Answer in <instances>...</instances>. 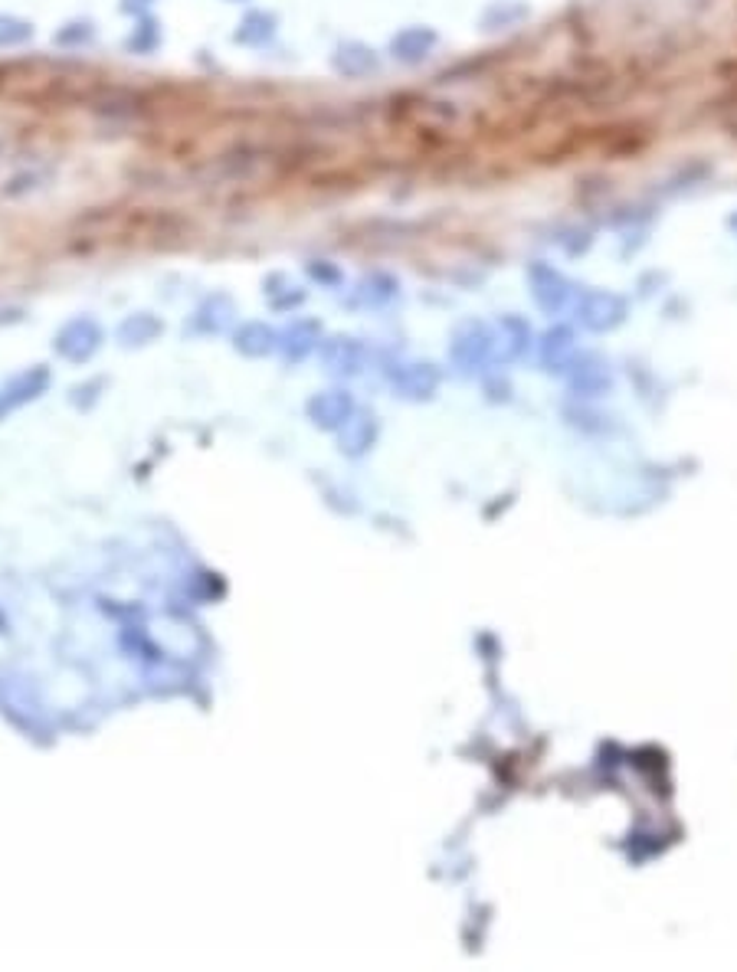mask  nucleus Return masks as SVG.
<instances>
[{"instance_id": "f257e3e1", "label": "nucleus", "mask_w": 737, "mask_h": 972, "mask_svg": "<svg viewBox=\"0 0 737 972\" xmlns=\"http://www.w3.org/2000/svg\"><path fill=\"white\" fill-rule=\"evenodd\" d=\"M437 43H440V33H437L433 27H427V23H410V27H403V30H397V33L390 37L387 53H390V60L400 63V66H423V63L433 57Z\"/></svg>"}, {"instance_id": "f03ea898", "label": "nucleus", "mask_w": 737, "mask_h": 972, "mask_svg": "<svg viewBox=\"0 0 737 972\" xmlns=\"http://www.w3.org/2000/svg\"><path fill=\"white\" fill-rule=\"evenodd\" d=\"M102 338H105L102 335V325L95 318H89V315H79V318L66 321L60 328V335H57V354L66 357V360L82 364V360H89L95 350L102 348Z\"/></svg>"}, {"instance_id": "7ed1b4c3", "label": "nucleus", "mask_w": 737, "mask_h": 972, "mask_svg": "<svg viewBox=\"0 0 737 972\" xmlns=\"http://www.w3.org/2000/svg\"><path fill=\"white\" fill-rule=\"evenodd\" d=\"M328 63H331L335 75L358 82V79H370L373 72L380 70V53L368 43H361V40H345V43H338L331 50Z\"/></svg>"}, {"instance_id": "20e7f679", "label": "nucleus", "mask_w": 737, "mask_h": 972, "mask_svg": "<svg viewBox=\"0 0 737 972\" xmlns=\"http://www.w3.org/2000/svg\"><path fill=\"white\" fill-rule=\"evenodd\" d=\"M276 33H279V17L273 10H263V7H249L236 20L233 43L246 47V50H266L276 40Z\"/></svg>"}, {"instance_id": "39448f33", "label": "nucleus", "mask_w": 737, "mask_h": 972, "mask_svg": "<svg viewBox=\"0 0 737 972\" xmlns=\"http://www.w3.org/2000/svg\"><path fill=\"white\" fill-rule=\"evenodd\" d=\"M233 348L246 354V357H266V354L279 348V331L269 328L266 321H246V325L236 328Z\"/></svg>"}, {"instance_id": "423d86ee", "label": "nucleus", "mask_w": 737, "mask_h": 972, "mask_svg": "<svg viewBox=\"0 0 737 972\" xmlns=\"http://www.w3.org/2000/svg\"><path fill=\"white\" fill-rule=\"evenodd\" d=\"M161 43H164V30H161V20L151 17V13L135 17L132 20V30L122 40L125 53H132V57H151V53L161 50Z\"/></svg>"}, {"instance_id": "0eeeda50", "label": "nucleus", "mask_w": 737, "mask_h": 972, "mask_svg": "<svg viewBox=\"0 0 737 972\" xmlns=\"http://www.w3.org/2000/svg\"><path fill=\"white\" fill-rule=\"evenodd\" d=\"M236 318V308L226 295H211L201 301V308L194 311V328L204 331V335H221L233 325Z\"/></svg>"}, {"instance_id": "6e6552de", "label": "nucleus", "mask_w": 737, "mask_h": 972, "mask_svg": "<svg viewBox=\"0 0 737 972\" xmlns=\"http://www.w3.org/2000/svg\"><path fill=\"white\" fill-rule=\"evenodd\" d=\"M531 17V7L521 3V0H492L485 10H482V30L485 33H502V30H512V27H521L524 20Z\"/></svg>"}, {"instance_id": "1a4fd4ad", "label": "nucleus", "mask_w": 737, "mask_h": 972, "mask_svg": "<svg viewBox=\"0 0 737 972\" xmlns=\"http://www.w3.org/2000/svg\"><path fill=\"white\" fill-rule=\"evenodd\" d=\"M318 345H321V325L308 321V318H298V321H293V328H286L279 335V348L286 350V357H293V360L308 357L311 350H318Z\"/></svg>"}, {"instance_id": "9d476101", "label": "nucleus", "mask_w": 737, "mask_h": 972, "mask_svg": "<svg viewBox=\"0 0 737 972\" xmlns=\"http://www.w3.org/2000/svg\"><path fill=\"white\" fill-rule=\"evenodd\" d=\"M531 285H534V298L547 311H557L567 301V282H564V276H557L554 269H547V266L531 269Z\"/></svg>"}, {"instance_id": "9b49d317", "label": "nucleus", "mask_w": 737, "mask_h": 972, "mask_svg": "<svg viewBox=\"0 0 737 972\" xmlns=\"http://www.w3.org/2000/svg\"><path fill=\"white\" fill-rule=\"evenodd\" d=\"M161 331H164V325L151 311H135L119 325V341L125 348H142V345H151Z\"/></svg>"}, {"instance_id": "f8f14e48", "label": "nucleus", "mask_w": 737, "mask_h": 972, "mask_svg": "<svg viewBox=\"0 0 737 972\" xmlns=\"http://www.w3.org/2000/svg\"><path fill=\"white\" fill-rule=\"evenodd\" d=\"M47 380H50V374L43 370V367H33V370H27V374H20V377H13L10 380V387L3 390V397H0V410H10V407H17V403H27V400H33L43 387H47Z\"/></svg>"}, {"instance_id": "ddd939ff", "label": "nucleus", "mask_w": 737, "mask_h": 972, "mask_svg": "<svg viewBox=\"0 0 737 972\" xmlns=\"http://www.w3.org/2000/svg\"><path fill=\"white\" fill-rule=\"evenodd\" d=\"M321 357H325L328 370H335V374H355V370L361 367L365 348H361L355 338H331V341L321 348Z\"/></svg>"}, {"instance_id": "4468645a", "label": "nucleus", "mask_w": 737, "mask_h": 972, "mask_svg": "<svg viewBox=\"0 0 737 972\" xmlns=\"http://www.w3.org/2000/svg\"><path fill=\"white\" fill-rule=\"evenodd\" d=\"M620 311H623V305H620V298H613V295H587L584 305H581V318L587 321L590 328H606V325H613V321L620 318Z\"/></svg>"}, {"instance_id": "2eb2a0df", "label": "nucleus", "mask_w": 737, "mask_h": 972, "mask_svg": "<svg viewBox=\"0 0 737 972\" xmlns=\"http://www.w3.org/2000/svg\"><path fill=\"white\" fill-rule=\"evenodd\" d=\"M37 27L27 17L17 13H0V50H20L27 43H33Z\"/></svg>"}, {"instance_id": "dca6fc26", "label": "nucleus", "mask_w": 737, "mask_h": 972, "mask_svg": "<svg viewBox=\"0 0 737 972\" xmlns=\"http://www.w3.org/2000/svg\"><path fill=\"white\" fill-rule=\"evenodd\" d=\"M53 43L60 50H82V47H92L95 43V23L89 17H73L66 20L57 33H53Z\"/></svg>"}, {"instance_id": "f3484780", "label": "nucleus", "mask_w": 737, "mask_h": 972, "mask_svg": "<svg viewBox=\"0 0 737 972\" xmlns=\"http://www.w3.org/2000/svg\"><path fill=\"white\" fill-rule=\"evenodd\" d=\"M263 291H266L269 305H273V308H279V311L295 308V305H301V301H305V288H301V285H295L293 278H286V276H273L269 282H266V285H263Z\"/></svg>"}, {"instance_id": "a211bd4d", "label": "nucleus", "mask_w": 737, "mask_h": 972, "mask_svg": "<svg viewBox=\"0 0 737 972\" xmlns=\"http://www.w3.org/2000/svg\"><path fill=\"white\" fill-rule=\"evenodd\" d=\"M492 348V338H489V331L482 328V325H465L462 331H459V338H455V354L459 357H485Z\"/></svg>"}, {"instance_id": "6ab92c4d", "label": "nucleus", "mask_w": 737, "mask_h": 972, "mask_svg": "<svg viewBox=\"0 0 737 972\" xmlns=\"http://www.w3.org/2000/svg\"><path fill=\"white\" fill-rule=\"evenodd\" d=\"M348 410H351V400L345 393H321L311 400V417L321 422H338L348 417Z\"/></svg>"}, {"instance_id": "aec40b11", "label": "nucleus", "mask_w": 737, "mask_h": 972, "mask_svg": "<svg viewBox=\"0 0 737 972\" xmlns=\"http://www.w3.org/2000/svg\"><path fill=\"white\" fill-rule=\"evenodd\" d=\"M358 295H361L368 305H383V301H390V298L397 295V282L377 273V276H368L365 282H361Z\"/></svg>"}, {"instance_id": "412c9836", "label": "nucleus", "mask_w": 737, "mask_h": 972, "mask_svg": "<svg viewBox=\"0 0 737 972\" xmlns=\"http://www.w3.org/2000/svg\"><path fill=\"white\" fill-rule=\"evenodd\" d=\"M151 7H154V0H119V10L125 13V17H145L151 13Z\"/></svg>"}, {"instance_id": "4be33fe9", "label": "nucleus", "mask_w": 737, "mask_h": 972, "mask_svg": "<svg viewBox=\"0 0 737 972\" xmlns=\"http://www.w3.org/2000/svg\"><path fill=\"white\" fill-rule=\"evenodd\" d=\"M308 276L318 278V282H338V273L331 269V263H325V259H315V263H308Z\"/></svg>"}, {"instance_id": "5701e85b", "label": "nucleus", "mask_w": 737, "mask_h": 972, "mask_svg": "<svg viewBox=\"0 0 737 972\" xmlns=\"http://www.w3.org/2000/svg\"><path fill=\"white\" fill-rule=\"evenodd\" d=\"M728 226H731V229H735V233H737V209H735V213H731V216H728Z\"/></svg>"}, {"instance_id": "b1692460", "label": "nucleus", "mask_w": 737, "mask_h": 972, "mask_svg": "<svg viewBox=\"0 0 737 972\" xmlns=\"http://www.w3.org/2000/svg\"><path fill=\"white\" fill-rule=\"evenodd\" d=\"M226 3H243V0H226Z\"/></svg>"}]
</instances>
